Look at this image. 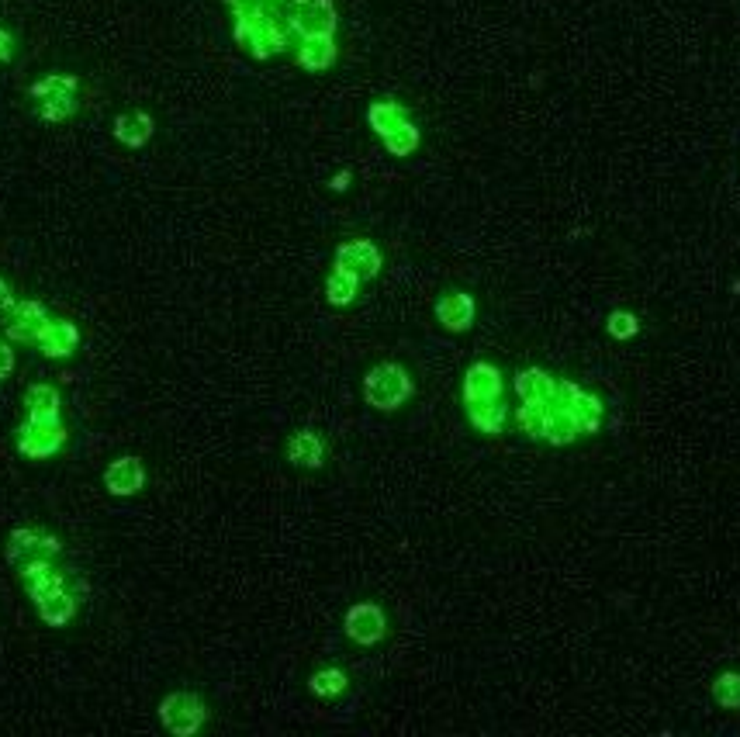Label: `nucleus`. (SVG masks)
<instances>
[{
    "mask_svg": "<svg viewBox=\"0 0 740 737\" xmlns=\"http://www.w3.org/2000/svg\"><path fill=\"white\" fill-rule=\"evenodd\" d=\"M104 485H108L111 495H135L146 485V468H142L139 457H118L104 471Z\"/></svg>",
    "mask_w": 740,
    "mask_h": 737,
    "instance_id": "obj_13",
    "label": "nucleus"
},
{
    "mask_svg": "<svg viewBox=\"0 0 740 737\" xmlns=\"http://www.w3.org/2000/svg\"><path fill=\"white\" fill-rule=\"evenodd\" d=\"M160 720H163V727L170 734L191 737V734H198L201 727H205L208 706H205V699L194 696V693H170L160 703Z\"/></svg>",
    "mask_w": 740,
    "mask_h": 737,
    "instance_id": "obj_3",
    "label": "nucleus"
},
{
    "mask_svg": "<svg viewBox=\"0 0 740 737\" xmlns=\"http://www.w3.org/2000/svg\"><path fill=\"white\" fill-rule=\"evenodd\" d=\"M153 132H156V122H153V115H146V111H125V115H118V122H115V139L128 149L146 146V142L153 139Z\"/></svg>",
    "mask_w": 740,
    "mask_h": 737,
    "instance_id": "obj_15",
    "label": "nucleus"
},
{
    "mask_svg": "<svg viewBox=\"0 0 740 737\" xmlns=\"http://www.w3.org/2000/svg\"><path fill=\"white\" fill-rule=\"evenodd\" d=\"M45 558V533L39 530H28V526H18V530L7 537V561L21 564L28 558Z\"/></svg>",
    "mask_w": 740,
    "mask_h": 737,
    "instance_id": "obj_20",
    "label": "nucleus"
},
{
    "mask_svg": "<svg viewBox=\"0 0 740 737\" xmlns=\"http://www.w3.org/2000/svg\"><path fill=\"white\" fill-rule=\"evenodd\" d=\"M284 21H288L291 35L305 39V35H332L339 14L332 0H291Z\"/></svg>",
    "mask_w": 740,
    "mask_h": 737,
    "instance_id": "obj_4",
    "label": "nucleus"
},
{
    "mask_svg": "<svg viewBox=\"0 0 740 737\" xmlns=\"http://www.w3.org/2000/svg\"><path fill=\"white\" fill-rule=\"evenodd\" d=\"M80 80L73 77V73H49V77H42L39 84L28 87V94L32 97H52V94H77Z\"/></svg>",
    "mask_w": 740,
    "mask_h": 737,
    "instance_id": "obj_26",
    "label": "nucleus"
},
{
    "mask_svg": "<svg viewBox=\"0 0 740 737\" xmlns=\"http://www.w3.org/2000/svg\"><path fill=\"white\" fill-rule=\"evenodd\" d=\"M578 433H581V426H578L575 412H571V405L561 402V398L547 402V416H543V440L554 443V447H568Z\"/></svg>",
    "mask_w": 740,
    "mask_h": 737,
    "instance_id": "obj_12",
    "label": "nucleus"
},
{
    "mask_svg": "<svg viewBox=\"0 0 740 737\" xmlns=\"http://www.w3.org/2000/svg\"><path fill=\"white\" fill-rule=\"evenodd\" d=\"M606 329H609V336H613V340H633V336L640 333V322H637V315H633V312H613L606 319Z\"/></svg>",
    "mask_w": 740,
    "mask_h": 737,
    "instance_id": "obj_30",
    "label": "nucleus"
},
{
    "mask_svg": "<svg viewBox=\"0 0 740 737\" xmlns=\"http://www.w3.org/2000/svg\"><path fill=\"white\" fill-rule=\"evenodd\" d=\"M11 371H14V350L7 340H0V381L11 378Z\"/></svg>",
    "mask_w": 740,
    "mask_h": 737,
    "instance_id": "obj_31",
    "label": "nucleus"
},
{
    "mask_svg": "<svg viewBox=\"0 0 740 737\" xmlns=\"http://www.w3.org/2000/svg\"><path fill=\"white\" fill-rule=\"evenodd\" d=\"M381 142H384V149H388L391 156H412L415 149H419L422 135H419V129H415V122L409 118V122H402L395 132H388V135H384Z\"/></svg>",
    "mask_w": 740,
    "mask_h": 737,
    "instance_id": "obj_24",
    "label": "nucleus"
},
{
    "mask_svg": "<svg viewBox=\"0 0 740 737\" xmlns=\"http://www.w3.org/2000/svg\"><path fill=\"white\" fill-rule=\"evenodd\" d=\"M298 63L312 73H322L336 63V42L332 35H305L298 42Z\"/></svg>",
    "mask_w": 740,
    "mask_h": 737,
    "instance_id": "obj_17",
    "label": "nucleus"
},
{
    "mask_svg": "<svg viewBox=\"0 0 740 737\" xmlns=\"http://www.w3.org/2000/svg\"><path fill=\"white\" fill-rule=\"evenodd\" d=\"M474 315H478V305H474V298L464 295V291H450V295H443L440 302H436V319H440V326L450 329V333H467V329L474 326Z\"/></svg>",
    "mask_w": 740,
    "mask_h": 737,
    "instance_id": "obj_11",
    "label": "nucleus"
},
{
    "mask_svg": "<svg viewBox=\"0 0 740 737\" xmlns=\"http://www.w3.org/2000/svg\"><path fill=\"white\" fill-rule=\"evenodd\" d=\"M557 398L571 405V412H575L581 433H599V426H602L599 398L588 395V391H581L578 385H571V381H557Z\"/></svg>",
    "mask_w": 740,
    "mask_h": 737,
    "instance_id": "obj_9",
    "label": "nucleus"
},
{
    "mask_svg": "<svg viewBox=\"0 0 740 737\" xmlns=\"http://www.w3.org/2000/svg\"><path fill=\"white\" fill-rule=\"evenodd\" d=\"M70 433H66L63 419H25V426L18 430V454L28 461H45V457L59 454L66 447Z\"/></svg>",
    "mask_w": 740,
    "mask_h": 737,
    "instance_id": "obj_2",
    "label": "nucleus"
},
{
    "mask_svg": "<svg viewBox=\"0 0 740 737\" xmlns=\"http://www.w3.org/2000/svg\"><path fill=\"white\" fill-rule=\"evenodd\" d=\"M288 457H291V464H298V468H322L326 447H322V440L312 430H301L288 440Z\"/></svg>",
    "mask_w": 740,
    "mask_h": 737,
    "instance_id": "obj_19",
    "label": "nucleus"
},
{
    "mask_svg": "<svg viewBox=\"0 0 740 737\" xmlns=\"http://www.w3.org/2000/svg\"><path fill=\"white\" fill-rule=\"evenodd\" d=\"M381 250L370 239H350L336 250V267H346L360 277V281H374L381 274Z\"/></svg>",
    "mask_w": 740,
    "mask_h": 737,
    "instance_id": "obj_7",
    "label": "nucleus"
},
{
    "mask_svg": "<svg viewBox=\"0 0 740 737\" xmlns=\"http://www.w3.org/2000/svg\"><path fill=\"white\" fill-rule=\"evenodd\" d=\"M14 308V295H11V284L0 277V312H11Z\"/></svg>",
    "mask_w": 740,
    "mask_h": 737,
    "instance_id": "obj_33",
    "label": "nucleus"
},
{
    "mask_svg": "<svg viewBox=\"0 0 740 737\" xmlns=\"http://www.w3.org/2000/svg\"><path fill=\"white\" fill-rule=\"evenodd\" d=\"M516 395L519 402H533V405H547L557 398V378H550L540 367H530L516 378Z\"/></svg>",
    "mask_w": 740,
    "mask_h": 737,
    "instance_id": "obj_14",
    "label": "nucleus"
},
{
    "mask_svg": "<svg viewBox=\"0 0 740 737\" xmlns=\"http://www.w3.org/2000/svg\"><path fill=\"white\" fill-rule=\"evenodd\" d=\"M388 634V616H384V609L377 603H357L350 606V613H346V637L357 644H377L381 637Z\"/></svg>",
    "mask_w": 740,
    "mask_h": 737,
    "instance_id": "obj_6",
    "label": "nucleus"
},
{
    "mask_svg": "<svg viewBox=\"0 0 740 737\" xmlns=\"http://www.w3.org/2000/svg\"><path fill=\"white\" fill-rule=\"evenodd\" d=\"M360 277L353 274V270H346V267H332V274H329V281H326V298H329V305H350L353 298H357V291H360Z\"/></svg>",
    "mask_w": 740,
    "mask_h": 737,
    "instance_id": "obj_23",
    "label": "nucleus"
},
{
    "mask_svg": "<svg viewBox=\"0 0 740 737\" xmlns=\"http://www.w3.org/2000/svg\"><path fill=\"white\" fill-rule=\"evenodd\" d=\"M502 388H505L502 371H498L495 364L478 360V364H471L464 374V405L495 402V398H502Z\"/></svg>",
    "mask_w": 740,
    "mask_h": 737,
    "instance_id": "obj_8",
    "label": "nucleus"
},
{
    "mask_svg": "<svg viewBox=\"0 0 740 737\" xmlns=\"http://www.w3.org/2000/svg\"><path fill=\"white\" fill-rule=\"evenodd\" d=\"M346 672H339V668H322V672H315L312 679H308V689H312L315 696L329 699V696H339L346 689Z\"/></svg>",
    "mask_w": 740,
    "mask_h": 737,
    "instance_id": "obj_28",
    "label": "nucleus"
},
{
    "mask_svg": "<svg viewBox=\"0 0 740 737\" xmlns=\"http://www.w3.org/2000/svg\"><path fill=\"white\" fill-rule=\"evenodd\" d=\"M713 699L723 710H740V672H723L713 682Z\"/></svg>",
    "mask_w": 740,
    "mask_h": 737,
    "instance_id": "obj_27",
    "label": "nucleus"
},
{
    "mask_svg": "<svg viewBox=\"0 0 740 737\" xmlns=\"http://www.w3.org/2000/svg\"><path fill=\"white\" fill-rule=\"evenodd\" d=\"M14 59V35L7 28H0V63H11Z\"/></svg>",
    "mask_w": 740,
    "mask_h": 737,
    "instance_id": "obj_32",
    "label": "nucleus"
},
{
    "mask_svg": "<svg viewBox=\"0 0 740 737\" xmlns=\"http://www.w3.org/2000/svg\"><path fill=\"white\" fill-rule=\"evenodd\" d=\"M409 395H412V378L402 364H391L388 360V364H377L367 371V378H364L367 405H374V409H381V412H391Z\"/></svg>",
    "mask_w": 740,
    "mask_h": 737,
    "instance_id": "obj_1",
    "label": "nucleus"
},
{
    "mask_svg": "<svg viewBox=\"0 0 740 737\" xmlns=\"http://www.w3.org/2000/svg\"><path fill=\"white\" fill-rule=\"evenodd\" d=\"M367 122H370V129L384 139V135L395 132L402 122H409V111H405L398 101H374L367 108Z\"/></svg>",
    "mask_w": 740,
    "mask_h": 737,
    "instance_id": "obj_22",
    "label": "nucleus"
},
{
    "mask_svg": "<svg viewBox=\"0 0 740 737\" xmlns=\"http://www.w3.org/2000/svg\"><path fill=\"white\" fill-rule=\"evenodd\" d=\"M543 416H547V405H533V402H523L516 409V423L523 433L530 436H543Z\"/></svg>",
    "mask_w": 740,
    "mask_h": 737,
    "instance_id": "obj_29",
    "label": "nucleus"
},
{
    "mask_svg": "<svg viewBox=\"0 0 740 737\" xmlns=\"http://www.w3.org/2000/svg\"><path fill=\"white\" fill-rule=\"evenodd\" d=\"M25 405L32 419H59V412H63V398L52 385H32L25 391Z\"/></svg>",
    "mask_w": 740,
    "mask_h": 737,
    "instance_id": "obj_21",
    "label": "nucleus"
},
{
    "mask_svg": "<svg viewBox=\"0 0 740 737\" xmlns=\"http://www.w3.org/2000/svg\"><path fill=\"white\" fill-rule=\"evenodd\" d=\"M467 419L478 433H502L505 430V419H509V405H502V398L495 402H478V405H467Z\"/></svg>",
    "mask_w": 740,
    "mask_h": 737,
    "instance_id": "obj_18",
    "label": "nucleus"
},
{
    "mask_svg": "<svg viewBox=\"0 0 740 737\" xmlns=\"http://www.w3.org/2000/svg\"><path fill=\"white\" fill-rule=\"evenodd\" d=\"M77 606H80V599H77V592H73L70 585L35 603V609H39V616H42V623H49V627H66V623L77 616Z\"/></svg>",
    "mask_w": 740,
    "mask_h": 737,
    "instance_id": "obj_16",
    "label": "nucleus"
},
{
    "mask_svg": "<svg viewBox=\"0 0 740 737\" xmlns=\"http://www.w3.org/2000/svg\"><path fill=\"white\" fill-rule=\"evenodd\" d=\"M77 343H80V333H77V326H73V322L49 319L42 326L39 343H35V347H39L49 360H66V357H73Z\"/></svg>",
    "mask_w": 740,
    "mask_h": 737,
    "instance_id": "obj_10",
    "label": "nucleus"
},
{
    "mask_svg": "<svg viewBox=\"0 0 740 737\" xmlns=\"http://www.w3.org/2000/svg\"><path fill=\"white\" fill-rule=\"evenodd\" d=\"M80 108L77 94H52V97H42V108H39V118L42 122H66V118H73Z\"/></svg>",
    "mask_w": 740,
    "mask_h": 737,
    "instance_id": "obj_25",
    "label": "nucleus"
},
{
    "mask_svg": "<svg viewBox=\"0 0 740 737\" xmlns=\"http://www.w3.org/2000/svg\"><path fill=\"white\" fill-rule=\"evenodd\" d=\"M49 322V312H45L42 302H14V308L7 312V340L11 343H39L42 326Z\"/></svg>",
    "mask_w": 740,
    "mask_h": 737,
    "instance_id": "obj_5",
    "label": "nucleus"
}]
</instances>
